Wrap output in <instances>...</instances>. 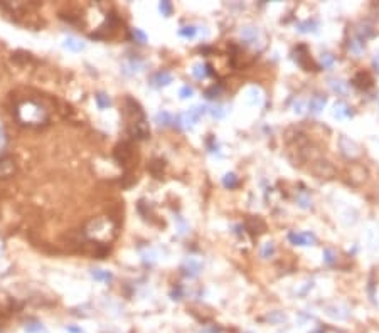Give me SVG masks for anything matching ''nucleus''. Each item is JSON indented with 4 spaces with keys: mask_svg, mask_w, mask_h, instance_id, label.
<instances>
[{
    "mask_svg": "<svg viewBox=\"0 0 379 333\" xmlns=\"http://www.w3.org/2000/svg\"><path fill=\"white\" fill-rule=\"evenodd\" d=\"M209 113L212 114L214 118H218V119H221V118H224L226 116V113H228V110L224 108L223 105H214L212 108L209 110Z\"/></svg>",
    "mask_w": 379,
    "mask_h": 333,
    "instance_id": "13",
    "label": "nucleus"
},
{
    "mask_svg": "<svg viewBox=\"0 0 379 333\" xmlns=\"http://www.w3.org/2000/svg\"><path fill=\"white\" fill-rule=\"evenodd\" d=\"M322 64H323V67H332V66H334V56H332V54H323L322 56Z\"/></svg>",
    "mask_w": 379,
    "mask_h": 333,
    "instance_id": "27",
    "label": "nucleus"
},
{
    "mask_svg": "<svg viewBox=\"0 0 379 333\" xmlns=\"http://www.w3.org/2000/svg\"><path fill=\"white\" fill-rule=\"evenodd\" d=\"M241 37H243V41H246L248 44H253L258 37V31L254 27H245L241 31Z\"/></svg>",
    "mask_w": 379,
    "mask_h": 333,
    "instance_id": "9",
    "label": "nucleus"
},
{
    "mask_svg": "<svg viewBox=\"0 0 379 333\" xmlns=\"http://www.w3.org/2000/svg\"><path fill=\"white\" fill-rule=\"evenodd\" d=\"M323 256H325V261L327 263H334V256H332V253H330L329 249L323 251Z\"/></svg>",
    "mask_w": 379,
    "mask_h": 333,
    "instance_id": "30",
    "label": "nucleus"
},
{
    "mask_svg": "<svg viewBox=\"0 0 379 333\" xmlns=\"http://www.w3.org/2000/svg\"><path fill=\"white\" fill-rule=\"evenodd\" d=\"M209 69V66H202V64H195V66L192 67V74L195 76L197 79H204L207 76V71Z\"/></svg>",
    "mask_w": 379,
    "mask_h": 333,
    "instance_id": "11",
    "label": "nucleus"
},
{
    "mask_svg": "<svg viewBox=\"0 0 379 333\" xmlns=\"http://www.w3.org/2000/svg\"><path fill=\"white\" fill-rule=\"evenodd\" d=\"M273 254H275L273 242H266V244L263 246V249H261V256L263 258H270V256H273Z\"/></svg>",
    "mask_w": 379,
    "mask_h": 333,
    "instance_id": "24",
    "label": "nucleus"
},
{
    "mask_svg": "<svg viewBox=\"0 0 379 333\" xmlns=\"http://www.w3.org/2000/svg\"><path fill=\"white\" fill-rule=\"evenodd\" d=\"M159 8H160L162 15H165V17H169L170 14H172V10H174V7H172V3H170V2H160L159 3Z\"/></svg>",
    "mask_w": 379,
    "mask_h": 333,
    "instance_id": "23",
    "label": "nucleus"
},
{
    "mask_svg": "<svg viewBox=\"0 0 379 333\" xmlns=\"http://www.w3.org/2000/svg\"><path fill=\"white\" fill-rule=\"evenodd\" d=\"M115 159L120 162V165H123L125 168H130V166L137 165L135 164V148L130 142H122L115 148Z\"/></svg>",
    "mask_w": 379,
    "mask_h": 333,
    "instance_id": "1",
    "label": "nucleus"
},
{
    "mask_svg": "<svg viewBox=\"0 0 379 333\" xmlns=\"http://www.w3.org/2000/svg\"><path fill=\"white\" fill-rule=\"evenodd\" d=\"M160 168H164V162H162V160H153L152 164H150V172L153 173V177L160 178V175H162V170Z\"/></svg>",
    "mask_w": 379,
    "mask_h": 333,
    "instance_id": "15",
    "label": "nucleus"
},
{
    "mask_svg": "<svg viewBox=\"0 0 379 333\" xmlns=\"http://www.w3.org/2000/svg\"><path fill=\"white\" fill-rule=\"evenodd\" d=\"M15 172V164L12 159L0 160V178H7Z\"/></svg>",
    "mask_w": 379,
    "mask_h": 333,
    "instance_id": "5",
    "label": "nucleus"
},
{
    "mask_svg": "<svg viewBox=\"0 0 379 333\" xmlns=\"http://www.w3.org/2000/svg\"><path fill=\"white\" fill-rule=\"evenodd\" d=\"M93 278H95V279H98V281H110L113 276H112V273H108V271L95 270V271H93Z\"/></svg>",
    "mask_w": 379,
    "mask_h": 333,
    "instance_id": "17",
    "label": "nucleus"
},
{
    "mask_svg": "<svg viewBox=\"0 0 379 333\" xmlns=\"http://www.w3.org/2000/svg\"><path fill=\"white\" fill-rule=\"evenodd\" d=\"M351 114H352V111L349 110V106H347V105H344L342 101H339V103H335V106H334V116L337 118V119L347 118V116H351Z\"/></svg>",
    "mask_w": 379,
    "mask_h": 333,
    "instance_id": "8",
    "label": "nucleus"
},
{
    "mask_svg": "<svg viewBox=\"0 0 379 333\" xmlns=\"http://www.w3.org/2000/svg\"><path fill=\"white\" fill-rule=\"evenodd\" d=\"M293 108H295L293 111H295L297 114H302L304 113V101H297V103L293 105Z\"/></svg>",
    "mask_w": 379,
    "mask_h": 333,
    "instance_id": "29",
    "label": "nucleus"
},
{
    "mask_svg": "<svg viewBox=\"0 0 379 333\" xmlns=\"http://www.w3.org/2000/svg\"><path fill=\"white\" fill-rule=\"evenodd\" d=\"M315 27H317V24H315L314 20H312V22H310V20H307V22L299 24V31L300 32H314Z\"/></svg>",
    "mask_w": 379,
    "mask_h": 333,
    "instance_id": "19",
    "label": "nucleus"
},
{
    "mask_svg": "<svg viewBox=\"0 0 379 333\" xmlns=\"http://www.w3.org/2000/svg\"><path fill=\"white\" fill-rule=\"evenodd\" d=\"M172 83V74L167 71H160L157 74L152 76V84L155 88H160V86H167V84Z\"/></svg>",
    "mask_w": 379,
    "mask_h": 333,
    "instance_id": "4",
    "label": "nucleus"
},
{
    "mask_svg": "<svg viewBox=\"0 0 379 333\" xmlns=\"http://www.w3.org/2000/svg\"><path fill=\"white\" fill-rule=\"evenodd\" d=\"M133 37H137L140 42H145L147 41V36L142 31H140V29H133Z\"/></svg>",
    "mask_w": 379,
    "mask_h": 333,
    "instance_id": "28",
    "label": "nucleus"
},
{
    "mask_svg": "<svg viewBox=\"0 0 379 333\" xmlns=\"http://www.w3.org/2000/svg\"><path fill=\"white\" fill-rule=\"evenodd\" d=\"M66 48H69L73 51H79V49H83V44H81L78 39H74V37H69V39L66 41Z\"/></svg>",
    "mask_w": 379,
    "mask_h": 333,
    "instance_id": "25",
    "label": "nucleus"
},
{
    "mask_svg": "<svg viewBox=\"0 0 379 333\" xmlns=\"http://www.w3.org/2000/svg\"><path fill=\"white\" fill-rule=\"evenodd\" d=\"M96 101H98V106L100 108H108L110 105H112V101H110V98L103 95V93H100V95H96Z\"/></svg>",
    "mask_w": 379,
    "mask_h": 333,
    "instance_id": "21",
    "label": "nucleus"
},
{
    "mask_svg": "<svg viewBox=\"0 0 379 333\" xmlns=\"http://www.w3.org/2000/svg\"><path fill=\"white\" fill-rule=\"evenodd\" d=\"M223 183L226 189H234V187L238 185V177L234 173H226L223 178Z\"/></svg>",
    "mask_w": 379,
    "mask_h": 333,
    "instance_id": "14",
    "label": "nucleus"
},
{
    "mask_svg": "<svg viewBox=\"0 0 379 333\" xmlns=\"http://www.w3.org/2000/svg\"><path fill=\"white\" fill-rule=\"evenodd\" d=\"M325 105H327V100L323 96H314L309 103V110L312 114H318L323 108H325Z\"/></svg>",
    "mask_w": 379,
    "mask_h": 333,
    "instance_id": "6",
    "label": "nucleus"
},
{
    "mask_svg": "<svg viewBox=\"0 0 379 333\" xmlns=\"http://www.w3.org/2000/svg\"><path fill=\"white\" fill-rule=\"evenodd\" d=\"M374 66H376L378 69H379V56H376V57H374Z\"/></svg>",
    "mask_w": 379,
    "mask_h": 333,
    "instance_id": "31",
    "label": "nucleus"
},
{
    "mask_svg": "<svg viewBox=\"0 0 379 333\" xmlns=\"http://www.w3.org/2000/svg\"><path fill=\"white\" fill-rule=\"evenodd\" d=\"M248 103L250 105H259L261 103V93H259V89L256 88H251L248 91Z\"/></svg>",
    "mask_w": 379,
    "mask_h": 333,
    "instance_id": "12",
    "label": "nucleus"
},
{
    "mask_svg": "<svg viewBox=\"0 0 379 333\" xmlns=\"http://www.w3.org/2000/svg\"><path fill=\"white\" fill-rule=\"evenodd\" d=\"M29 59H31V54L22 53V51H19V53L12 54V61H15V62H27Z\"/></svg>",
    "mask_w": 379,
    "mask_h": 333,
    "instance_id": "20",
    "label": "nucleus"
},
{
    "mask_svg": "<svg viewBox=\"0 0 379 333\" xmlns=\"http://www.w3.org/2000/svg\"><path fill=\"white\" fill-rule=\"evenodd\" d=\"M179 34H181L182 37H187V39H192L195 36V27L194 25H186V27H182L181 31H179Z\"/></svg>",
    "mask_w": 379,
    "mask_h": 333,
    "instance_id": "18",
    "label": "nucleus"
},
{
    "mask_svg": "<svg viewBox=\"0 0 379 333\" xmlns=\"http://www.w3.org/2000/svg\"><path fill=\"white\" fill-rule=\"evenodd\" d=\"M170 121H172V116H170L167 111H162V113L157 114V123H159V125H169Z\"/></svg>",
    "mask_w": 379,
    "mask_h": 333,
    "instance_id": "22",
    "label": "nucleus"
},
{
    "mask_svg": "<svg viewBox=\"0 0 379 333\" xmlns=\"http://www.w3.org/2000/svg\"><path fill=\"white\" fill-rule=\"evenodd\" d=\"M349 49H351L356 56H359L364 51V42H361V41H357V39L351 41V42H349Z\"/></svg>",
    "mask_w": 379,
    "mask_h": 333,
    "instance_id": "16",
    "label": "nucleus"
},
{
    "mask_svg": "<svg viewBox=\"0 0 379 333\" xmlns=\"http://www.w3.org/2000/svg\"><path fill=\"white\" fill-rule=\"evenodd\" d=\"M207 108H204V106H195V108L189 110L187 113H184L181 116V121H182V126L184 128H192L195 123L199 121V118L202 116L204 113H206Z\"/></svg>",
    "mask_w": 379,
    "mask_h": 333,
    "instance_id": "2",
    "label": "nucleus"
},
{
    "mask_svg": "<svg viewBox=\"0 0 379 333\" xmlns=\"http://www.w3.org/2000/svg\"><path fill=\"white\" fill-rule=\"evenodd\" d=\"M179 95H181L182 100H187V98H190V96L194 95V89L190 88V86H184V88H181V91H179Z\"/></svg>",
    "mask_w": 379,
    "mask_h": 333,
    "instance_id": "26",
    "label": "nucleus"
},
{
    "mask_svg": "<svg viewBox=\"0 0 379 333\" xmlns=\"http://www.w3.org/2000/svg\"><path fill=\"white\" fill-rule=\"evenodd\" d=\"M330 88L334 93H337V95H346L347 93V83H344V81L340 79H332L330 81Z\"/></svg>",
    "mask_w": 379,
    "mask_h": 333,
    "instance_id": "10",
    "label": "nucleus"
},
{
    "mask_svg": "<svg viewBox=\"0 0 379 333\" xmlns=\"http://www.w3.org/2000/svg\"><path fill=\"white\" fill-rule=\"evenodd\" d=\"M288 239L297 246H312L315 242V236L310 232H290Z\"/></svg>",
    "mask_w": 379,
    "mask_h": 333,
    "instance_id": "3",
    "label": "nucleus"
},
{
    "mask_svg": "<svg viewBox=\"0 0 379 333\" xmlns=\"http://www.w3.org/2000/svg\"><path fill=\"white\" fill-rule=\"evenodd\" d=\"M354 84L357 88H361V89H368L369 86L373 84V79H371V76L368 74V72H359V74L356 76L354 78Z\"/></svg>",
    "mask_w": 379,
    "mask_h": 333,
    "instance_id": "7",
    "label": "nucleus"
}]
</instances>
